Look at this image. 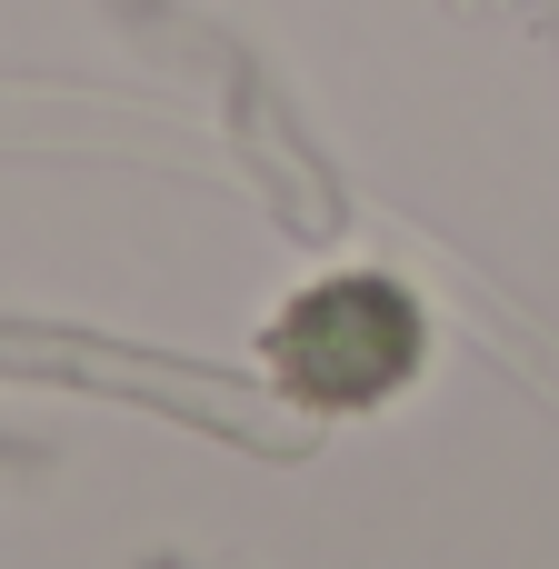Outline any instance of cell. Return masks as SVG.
Listing matches in <instances>:
<instances>
[{"mask_svg": "<svg viewBox=\"0 0 559 569\" xmlns=\"http://www.w3.org/2000/svg\"><path fill=\"white\" fill-rule=\"evenodd\" d=\"M260 350H270V370H280L290 400H310V410H370V400H390V390L420 370L430 320H420V300H410L400 280L350 270V280L300 290V300L270 320Z\"/></svg>", "mask_w": 559, "mask_h": 569, "instance_id": "obj_1", "label": "cell"}]
</instances>
